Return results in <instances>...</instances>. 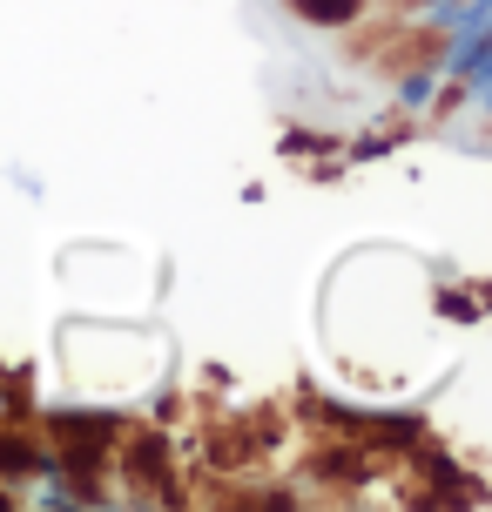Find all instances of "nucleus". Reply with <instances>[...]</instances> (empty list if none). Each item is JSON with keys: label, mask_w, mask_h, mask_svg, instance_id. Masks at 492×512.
<instances>
[{"label": "nucleus", "mask_w": 492, "mask_h": 512, "mask_svg": "<svg viewBox=\"0 0 492 512\" xmlns=\"http://www.w3.org/2000/svg\"><path fill=\"white\" fill-rule=\"evenodd\" d=\"M41 465V445L27 432H0V479H27Z\"/></svg>", "instance_id": "obj_2"}, {"label": "nucleus", "mask_w": 492, "mask_h": 512, "mask_svg": "<svg viewBox=\"0 0 492 512\" xmlns=\"http://www.w3.org/2000/svg\"><path fill=\"white\" fill-rule=\"evenodd\" d=\"M304 21H351L358 14V0H290Z\"/></svg>", "instance_id": "obj_3"}, {"label": "nucleus", "mask_w": 492, "mask_h": 512, "mask_svg": "<svg viewBox=\"0 0 492 512\" xmlns=\"http://www.w3.org/2000/svg\"><path fill=\"white\" fill-rule=\"evenodd\" d=\"M54 445H61V459L75 465V472H95V465L122 445V432H115L108 418H68V425L54 432Z\"/></svg>", "instance_id": "obj_1"}]
</instances>
